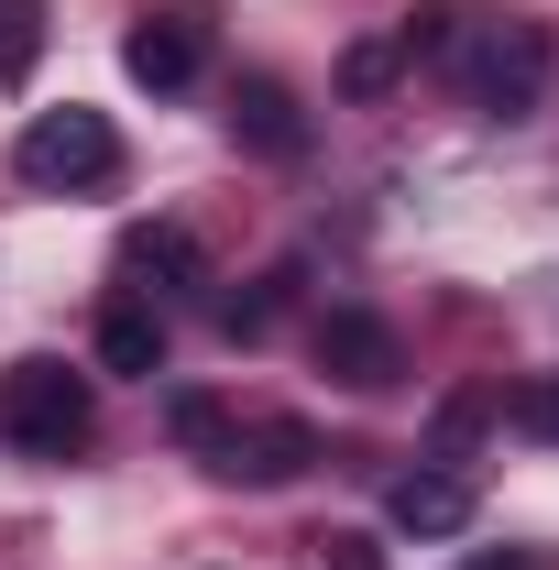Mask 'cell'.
Wrapping results in <instances>:
<instances>
[{
    "mask_svg": "<svg viewBox=\"0 0 559 570\" xmlns=\"http://www.w3.org/2000/svg\"><path fill=\"white\" fill-rule=\"evenodd\" d=\"M0 428L33 450V461H67V450H88V428H99V406H88V373H67V362H11L0 373Z\"/></svg>",
    "mask_w": 559,
    "mask_h": 570,
    "instance_id": "3",
    "label": "cell"
},
{
    "mask_svg": "<svg viewBox=\"0 0 559 570\" xmlns=\"http://www.w3.org/2000/svg\"><path fill=\"white\" fill-rule=\"evenodd\" d=\"M121 275H154V296H187V285H209V264L176 219H143V230H121Z\"/></svg>",
    "mask_w": 559,
    "mask_h": 570,
    "instance_id": "9",
    "label": "cell"
},
{
    "mask_svg": "<svg viewBox=\"0 0 559 570\" xmlns=\"http://www.w3.org/2000/svg\"><path fill=\"white\" fill-rule=\"evenodd\" d=\"M165 428L209 461L219 483H296V472L318 461V439H307L296 417H242V406H219V395H176Z\"/></svg>",
    "mask_w": 559,
    "mask_h": 570,
    "instance_id": "2",
    "label": "cell"
},
{
    "mask_svg": "<svg viewBox=\"0 0 559 570\" xmlns=\"http://www.w3.org/2000/svg\"><path fill=\"white\" fill-rule=\"evenodd\" d=\"M231 142H253V154H307L296 88H285V77H242V88H231Z\"/></svg>",
    "mask_w": 559,
    "mask_h": 570,
    "instance_id": "7",
    "label": "cell"
},
{
    "mask_svg": "<svg viewBox=\"0 0 559 570\" xmlns=\"http://www.w3.org/2000/svg\"><path fill=\"white\" fill-rule=\"evenodd\" d=\"M549 67H559V45H549V22H538V11H504V22H472V11H461L450 88H461L483 121H527V110L549 99Z\"/></svg>",
    "mask_w": 559,
    "mask_h": 570,
    "instance_id": "1",
    "label": "cell"
},
{
    "mask_svg": "<svg viewBox=\"0 0 559 570\" xmlns=\"http://www.w3.org/2000/svg\"><path fill=\"white\" fill-rule=\"evenodd\" d=\"M516 417L538 428V439H559V373H549V384H527V395H516Z\"/></svg>",
    "mask_w": 559,
    "mask_h": 570,
    "instance_id": "14",
    "label": "cell"
},
{
    "mask_svg": "<svg viewBox=\"0 0 559 570\" xmlns=\"http://www.w3.org/2000/svg\"><path fill=\"white\" fill-rule=\"evenodd\" d=\"M45 56V0H0V88H22Z\"/></svg>",
    "mask_w": 559,
    "mask_h": 570,
    "instance_id": "11",
    "label": "cell"
},
{
    "mask_svg": "<svg viewBox=\"0 0 559 570\" xmlns=\"http://www.w3.org/2000/svg\"><path fill=\"white\" fill-rule=\"evenodd\" d=\"M395 67H406V45H395V33H362V45L341 56V88H351V99H384Z\"/></svg>",
    "mask_w": 559,
    "mask_h": 570,
    "instance_id": "12",
    "label": "cell"
},
{
    "mask_svg": "<svg viewBox=\"0 0 559 570\" xmlns=\"http://www.w3.org/2000/svg\"><path fill=\"white\" fill-rule=\"evenodd\" d=\"M99 373H165V318L143 296L99 307Z\"/></svg>",
    "mask_w": 559,
    "mask_h": 570,
    "instance_id": "10",
    "label": "cell"
},
{
    "mask_svg": "<svg viewBox=\"0 0 559 570\" xmlns=\"http://www.w3.org/2000/svg\"><path fill=\"white\" fill-rule=\"evenodd\" d=\"M472 570H538V560H527V549H483Z\"/></svg>",
    "mask_w": 559,
    "mask_h": 570,
    "instance_id": "15",
    "label": "cell"
},
{
    "mask_svg": "<svg viewBox=\"0 0 559 570\" xmlns=\"http://www.w3.org/2000/svg\"><path fill=\"white\" fill-rule=\"evenodd\" d=\"M11 165H22V187H110V176H121V132L67 99V110H33V121H22Z\"/></svg>",
    "mask_w": 559,
    "mask_h": 570,
    "instance_id": "4",
    "label": "cell"
},
{
    "mask_svg": "<svg viewBox=\"0 0 559 570\" xmlns=\"http://www.w3.org/2000/svg\"><path fill=\"white\" fill-rule=\"evenodd\" d=\"M318 373H341V384L373 395V384H395V373H406V352H395V330H384V318L330 307V318H318Z\"/></svg>",
    "mask_w": 559,
    "mask_h": 570,
    "instance_id": "6",
    "label": "cell"
},
{
    "mask_svg": "<svg viewBox=\"0 0 559 570\" xmlns=\"http://www.w3.org/2000/svg\"><path fill=\"white\" fill-rule=\"evenodd\" d=\"M121 67H133L143 88H187V77L209 67V22H198V11H143L133 33H121Z\"/></svg>",
    "mask_w": 559,
    "mask_h": 570,
    "instance_id": "5",
    "label": "cell"
},
{
    "mask_svg": "<svg viewBox=\"0 0 559 570\" xmlns=\"http://www.w3.org/2000/svg\"><path fill=\"white\" fill-rule=\"evenodd\" d=\"M318 560H330V570H384V549H373L362 527H341V538H318Z\"/></svg>",
    "mask_w": 559,
    "mask_h": 570,
    "instance_id": "13",
    "label": "cell"
},
{
    "mask_svg": "<svg viewBox=\"0 0 559 570\" xmlns=\"http://www.w3.org/2000/svg\"><path fill=\"white\" fill-rule=\"evenodd\" d=\"M384 515H395L406 538H461V527H472V483H461V472H395Z\"/></svg>",
    "mask_w": 559,
    "mask_h": 570,
    "instance_id": "8",
    "label": "cell"
}]
</instances>
